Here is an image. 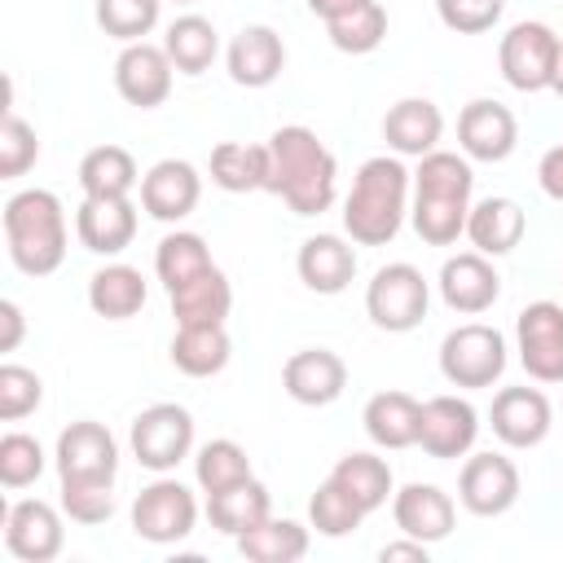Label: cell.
<instances>
[{"instance_id": "cell-1", "label": "cell", "mask_w": 563, "mask_h": 563, "mask_svg": "<svg viewBox=\"0 0 563 563\" xmlns=\"http://www.w3.org/2000/svg\"><path fill=\"white\" fill-rule=\"evenodd\" d=\"M268 194H277L295 216H321L339 198V163L321 136L303 123H286L268 136Z\"/></svg>"}, {"instance_id": "cell-2", "label": "cell", "mask_w": 563, "mask_h": 563, "mask_svg": "<svg viewBox=\"0 0 563 563\" xmlns=\"http://www.w3.org/2000/svg\"><path fill=\"white\" fill-rule=\"evenodd\" d=\"M471 185H475V172H471L466 154L431 150V154L418 158L409 224H413V233H418L427 246H453V242L466 233Z\"/></svg>"}, {"instance_id": "cell-3", "label": "cell", "mask_w": 563, "mask_h": 563, "mask_svg": "<svg viewBox=\"0 0 563 563\" xmlns=\"http://www.w3.org/2000/svg\"><path fill=\"white\" fill-rule=\"evenodd\" d=\"M409 189H413V172L400 158H391V154L365 158L343 198L347 238L356 246H387L409 216Z\"/></svg>"}, {"instance_id": "cell-4", "label": "cell", "mask_w": 563, "mask_h": 563, "mask_svg": "<svg viewBox=\"0 0 563 563\" xmlns=\"http://www.w3.org/2000/svg\"><path fill=\"white\" fill-rule=\"evenodd\" d=\"M4 246L18 273L48 277L66 260V207L53 189H18L4 202Z\"/></svg>"}, {"instance_id": "cell-5", "label": "cell", "mask_w": 563, "mask_h": 563, "mask_svg": "<svg viewBox=\"0 0 563 563\" xmlns=\"http://www.w3.org/2000/svg\"><path fill=\"white\" fill-rule=\"evenodd\" d=\"M427 303H431V286L422 277V268L396 260V264H383L369 286H365V312L378 330L387 334H409L422 325L427 317Z\"/></svg>"}, {"instance_id": "cell-6", "label": "cell", "mask_w": 563, "mask_h": 563, "mask_svg": "<svg viewBox=\"0 0 563 563\" xmlns=\"http://www.w3.org/2000/svg\"><path fill=\"white\" fill-rule=\"evenodd\" d=\"M440 374L453 387H493L506 374V339L484 321H466L440 339Z\"/></svg>"}, {"instance_id": "cell-7", "label": "cell", "mask_w": 563, "mask_h": 563, "mask_svg": "<svg viewBox=\"0 0 563 563\" xmlns=\"http://www.w3.org/2000/svg\"><path fill=\"white\" fill-rule=\"evenodd\" d=\"M128 444H132V457H136L145 471L167 475V471H176V466L189 457V449H194V413H189L185 405H172V400L150 405V409H141V413L132 418Z\"/></svg>"}, {"instance_id": "cell-8", "label": "cell", "mask_w": 563, "mask_h": 563, "mask_svg": "<svg viewBox=\"0 0 563 563\" xmlns=\"http://www.w3.org/2000/svg\"><path fill=\"white\" fill-rule=\"evenodd\" d=\"M53 462H57V484H114L119 444L101 422L79 418L70 427H62Z\"/></svg>"}, {"instance_id": "cell-9", "label": "cell", "mask_w": 563, "mask_h": 563, "mask_svg": "<svg viewBox=\"0 0 563 563\" xmlns=\"http://www.w3.org/2000/svg\"><path fill=\"white\" fill-rule=\"evenodd\" d=\"M194 523H198V501H194V493L180 479L158 475L132 501V532L141 541L176 545V541H185L194 532Z\"/></svg>"}, {"instance_id": "cell-10", "label": "cell", "mask_w": 563, "mask_h": 563, "mask_svg": "<svg viewBox=\"0 0 563 563\" xmlns=\"http://www.w3.org/2000/svg\"><path fill=\"white\" fill-rule=\"evenodd\" d=\"M554 57H559V35L545 22H515L497 44L501 79L515 92H545L554 79Z\"/></svg>"}, {"instance_id": "cell-11", "label": "cell", "mask_w": 563, "mask_h": 563, "mask_svg": "<svg viewBox=\"0 0 563 563\" xmlns=\"http://www.w3.org/2000/svg\"><path fill=\"white\" fill-rule=\"evenodd\" d=\"M519 365L537 383H563V308L554 299H537L515 317Z\"/></svg>"}, {"instance_id": "cell-12", "label": "cell", "mask_w": 563, "mask_h": 563, "mask_svg": "<svg viewBox=\"0 0 563 563\" xmlns=\"http://www.w3.org/2000/svg\"><path fill=\"white\" fill-rule=\"evenodd\" d=\"M457 501L479 515V519H497L519 501V466L506 453H471L462 462L457 475Z\"/></svg>"}, {"instance_id": "cell-13", "label": "cell", "mask_w": 563, "mask_h": 563, "mask_svg": "<svg viewBox=\"0 0 563 563\" xmlns=\"http://www.w3.org/2000/svg\"><path fill=\"white\" fill-rule=\"evenodd\" d=\"M66 545V528L57 506L40 497H22L4 506V550L22 563H53Z\"/></svg>"}, {"instance_id": "cell-14", "label": "cell", "mask_w": 563, "mask_h": 563, "mask_svg": "<svg viewBox=\"0 0 563 563\" xmlns=\"http://www.w3.org/2000/svg\"><path fill=\"white\" fill-rule=\"evenodd\" d=\"M172 57L163 44H150V40H136V44H123V53L114 57V88L128 106L136 110H154L172 97Z\"/></svg>"}, {"instance_id": "cell-15", "label": "cell", "mask_w": 563, "mask_h": 563, "mask_svg": "<svg viewBox=\"0 0 563 563\" xmlns=\"http://www.w3.org/2000/svg\"><path fill=\"white\" fill-rule=\"evenodd\" d=\"M457 145L475 163H501L519 145V119L510 114V106L488 101V97H475L457 114Z\"/></svg>"}, {"instance_id": "cell-16", "label": "cell", "mask_w": 563, "mask_h": 563, "mask_svg": "<svg viewBox=\"0 0 563 563\" xmlns=\"http://www.w3.org/2000/svg\"><path fill=\"white\" fill-rule=\"evenodd\" d=\"M479 435V413L471 400L462 396H431L422 400V427H418V444L427 457L449 462V457H466L475 449Z\"/></svg>"}, {"instance_id": "cell-17", "label": "cell", "mask_w": 563, "mask_h": 563, "mask_svg": "<svg viewBox=\"0 0 563 563\" xmlns=\"http://www.w3.org/2000/svg\"><path fill=\"white\" fill-rule=\"evenodd\" d=\"M488 422L506 449H537L554 427V409L537 387H501L493 396Z\"/></svg>"}, {"instance_id": "cell-18", "label": "cell", "mask_w": 563, "mask_h": 563, "mask_svg": "<svg viewBox=\"0 0 563 563\" xmlns=\"http://www.w3.org/2000/svg\"><path fill=\"white\" fill-rule=\"evenodd\" d=\"M198 198H202V176L185 158H158L141 176V211L163 220V224L185 220L198 207Z\"/></svg>"}, {"instance_id": "cell-19", "label": "cell", "mask_w": 563, "mask_h": 563, "mask_svg": "<svg viewBox=\"0 0 563 563\" xmlns=\"http://www.w3.org/2000/svg\"><path fill=\"white\" fill-rule=\"evenodd\" d=\"M282 387H286L290 400L321 409V405H334V400L343 396V387H347V365H343V356L330 352V347H299V352H290L286 365H282Z\"/></svg>"}, {"instance_id": "cell-20", "label": "cell", "mask_w": 563, "mask_h": 563, "mask_svg": "<svg viewBox=\"0 0 563 563\" xmlns=\"http://www.w3.org/2000/svg\"><path fill=\"white\" fill-rule=\"evenodd\" d=\"M501 295V277L493 268L488 255L479 251H462V255H449L444 268H440V299L462 312V317H475V312H488Z\"/></svg>"}, {"instance_id": "cell-21", "label": "cell", "mask_w": 563, "mask_h": 563, "mask_svg": "<svg viewBox=\"0 0 563 563\" xmlns=\"http://www.w3.org/2000/svg\"><path fill=\"white\" fill-rule=\"evenodd\" d=\"M391 519L400 528V537H413V541H444L457 523V506L444 488L435 484H405L391 493Z\"/></svg>"}, {"instance_id": "cell-22", "label": "cell", "mask_w": 563, "mask_h": 563, "mask_svg": "<svg viewBox=\"0 0 563 563\" xmlns=\"http://www.w3.org/2000/svg\"><path fill=\"white\" fill-rule=\"evenodd\" d=\"M224 62H229V79L233 84H242V88H268L286 70V44H282V35L273 26L251 22V26H242L229 40Z\"/></svg>"}, {"instance_id": "cell-23", "label": "cell", "mask_w": 563, "mask_h": 563, "mask_svg": "<svg viewBox=\"0 0 563 563\" xmlns=\"http://www.w3.org/2000/svg\"><path fill=\"white\" fill-rule=\"evenodd\" d=\"M75 238L92 255H119L136 238L132 198H84L75 211Z\"/></svg>"}, {"instance_id": "cell-24", "label": "cell", "mask_w": 563, "mask_h": 563, "mask_svg": "<svg viewBox=\"0 0 563 563\" xmlns=\"http://www.w3.org/2000/svg\"><path fill=\"white\" fill-rule=\"evenodd\" d=\"M295 273L308 290L317 295H339L352 286L356 277V251L352 242H343L339 233H312L299 242V255H295Z\"/></svg>"}, {"instance_id": "cell-25", "label": "cell", "mask_w": 563, "mask_h": 563, "mask_svg": "<svg viewBox=\"0 0 563 563\" xmlns=\"http://www.w3.org/2000/svg\"><path fill=\"white\" fill-rule=\"evenodd\" d=\"M444 136V114L435 101L427 97H400L387 114H383V141L405 154V158H422L440 145Z\"/></svg>"}, {"instance_id": "cell-26", "label": "cell", "mask_w": 563, "mask_h": 563, "mask_svg": "<svg viewBox=\"0 0 563 563\" xmlns=\"http://www.w3.org/2000/svg\"><path fill=\"white\" fill-rule=\"evenodd\" d=\"M523 229H528L523 207H519L515 198H501V194L479 198V202L471 207V216H466V238H471V246H475L479 255H488V260L510 255V251L523 242Z\"/></svg>"}, {"instance_id": "cell-27", "label": "cell", "mask_w": 563, "mask_h": 563, "mask_svg": "<svg viewBox=\"0 0 563 563\" xmlns=\"http://www.w3.org/2000/svg\"><path fill=\"white\" fill-rule=\"evenodd\" d=\"M361 427H365L369 444H378V449H409V444H418L422 405L409 391H374L361 409Z\"/></svg>"}, {"instance_id": "cell-28", "label": "cell", "mask_w": 563, "mask_h": 563, "mask_svg": "<svg viewBox=\"0 0 563 563\" xmlns=\"http://www.w3.org/2000/svg\"><path fill=\"white\" fill-rule=\"evenodd\" d=\"M167 299H172L176 325H224V317L233 308V286L220 268H207L194 282L167 290Z\"/></svg>"}, {"instance_id": "cell-29", "label": "cell", "mask_w": 563, "mask_h": 563, "mask_svg": "<svg viewBox=\"0 0 563 563\" xmlns=\"http://www.w3.org/2000/svg\"><path fill=\"white\" fill-rule=\"evenodd\" d=\"M88 308L106 321H128L145 308V277L132 264H106L88 277Z\"/></svg>"}, {"instance_id": "cell-30", "label": "cell", "mask_w": 563, "mask_h": 563, "mask_svg": "<svg viewBox=\"0 0 563 563\" xmlns=\"http://www.w3.org/2000/svg\"><path fill=\"white\" fill-rule=\"evenodd\" d=\"M273 515V497H268V488L251 475V479H242V484H233V488H224V493H211L207 497V519H211V528L216 532H224V537H242L246 528H255V523H264Z\"/></svg>"}, {"instance_id": "cell-31", "label": "cell", "mask_w": 563, "mask_h": 563, "mask_svg": "<svg viewBox=\"0 0 563 563\" xmlns=\"http://www.w3.org/2000/svg\"><path fill=\"white\" fill-rule=\"evenodd\" d=\"M330 479L365 510V515H374V510H383L387 506V497L396 493V479H391V466L378 457V453H343L339 462H334V471H330Z\"/></svg>"}, {"instance_id": "cell-32", "label": "cell", "mask_w": 563, "mask_h": 563, "mask_svg": "<svg viewBox=\"0 0 563 563\" xmlns=\"http://www.w3.org/2000/svg\"><path fill=\"white\" fill-rule=\"evenodd\" d=\"M141 185L136 158L123 145H97L79 158V189L84 198H128Z\"/></svg>"}, {"instance_id": "cell-33", "label": "cell", "mask_w": 563, "mask_h": 563, "mask_svg": "<svg viewBox=\"0 0 563 563\" xmlns=\"http://www.w3.org/2000/svg\"><path fill=\"white\" fill-rule=\"evenodd\" d=\"M233 343L224 334V325H176L172 339V365L189 378H211L229 365Z\"/></svg>"}, {"instance_id": "cell-34", "label": "cell", "mask_w": 563, "mask_h": 563, "mask_svg": "<svg viewBox=\"0 0 563 563\" xmlns=\"http://www.w3.org/2000/svg\"><path fill=\"white\" fill-rule=\"evenodd\" d=\"M163 48H167V57H172V66H176L180 75H202V70L216 62V53H220V35H216L211 18H202V13H180V18L163 31Z\"/></svg>"}, {"instance_id": "cell-35", "label": "cell", "mask_w": 563, "mask_h": 563, "mask_svg": "<svg viewBox=\"0 0 563 563\" xmlns=\"http://www.w3.org/2000/svg\"><path fill=\"white\" fill-rule=\"evenodd\" d=\"M211 180L224 194H251L268 185V145L251 141H220L211 150Z\"/></svg>"}, {"instance_id": "cell-36", "label": "cell", "mask_w": 563, "mask_h": 563, "mask_svg": "<svg viewBox=\"0 0 563 563\" xmlns=\"http://www.w3.org/2000/svg\"><path fill=\"white\" fill-rule=\"evenodd\" d=\"M238 554L251 563H299L308 554V528L299 519H264L238 537Z\"/></svg>"}, {"instance_id": "cell-37", "label": "cell", "mask_w": 563, "mask_h": 563, "mask_svg": "<svg viewBox=\"0 0 563 563\" xmlns=\"http://www.w3.org/2000/svg\"><path fill=\"white\" fill-rule=\"evenodd\" d=\"M207 268H216V264H211V251H207V242H202L198 233L176 229V233H167V238L158 242V251H154V273H158V282H163L167 290L194 282V277L207 273Z\"/></svg>"}, {"instance_id": "cell-38", "label": "cell", "mask_w": 563, "mask_h": 563, "mask_svg": "<svg viewBox=\"0 0 563 563\" xmlns=\"http://www.w3.org/2000/svg\"><path fill=\"white\" fill-rule=\"evenodd\" d=\"M194 479H198V488H202L207 497H211V493H224V488L251 479V457H246V449H242L238 440H229V435L207 440V444L198 449V457H194Z\"/></svg>"}, {"instance_id": "cell-39", "label": "cell", "mask_w": 563, "mask_h": 563, "mask_svg": "<svg viewBox=\"0 0 563 563\" xmlns=\"http://www.w3.org/2000/svg\"><path fill=\"white\" fill-rule=\"evenodd\" d=\"M325 35H330V44H334L339 53H352V57L374 53V48L387 40V9H383L378 0H365V4H356L352 13L325 22Z\"/></svg>"}, {"instance_id": "cell-40", "label": "cell", "mask_w": 563, "mask_h": 563, "mask_svg": "<svg viewBox=\"0 0 563 563\" xmlns=\"http://www.w3.org/2000/svg\"><path fill=\"white\" fill-rule=\"evenodd\" d=\"M158 13H163V0H97V9H92L97 26L123 44L145 40L158 26Z\"/></svg>"}, {"instance_id": "cell-41", "label": "cell", "mask_w": 563, "mask_h": 563, "mask_svg": "<svg viewBox=\"0 0 563 563\" xmlns=\"http://www.w3.org/2000/svg\"><path fill=\"white\" fill-rule=\"evenodd\" d=\"M361 519H365V510L325 475V479L317 484L312 501H308V523H312L321 537H347V532L361 528Z\"/></svg>"}, {"instance_id": "cell-42", "label": "cell", "mask_w": 563, "mask_h": 563, "mask_svg": "<svg viewBox=\"0 0 563 563\" xmlns=\"http://www.w3.org/2000/svg\"><path fill=\"white\" fill-rule=\"evenodd\" d=\"M35 158H40V136H35V128H31L22 114L4 110V119H0V180L26 176V172L35 167Z\"/></svg>"}, {"instance_id": "cell-43", "label": "cell", "mask_w": 563, "mask_h": 563, "mask_svg": "<svg viewBox=\"0 0 563 563\" xmlns=\"http://www.w3.org/2000/svg\"><path fill=\"white\" fill-rule=\"evenodd\" d=\"M44 449H40V440L35 435H26V431H9L4 440H0V484L4 488H26V484H35L40 475H44Z\"/></svg>"}, {"instance_id": "cell-44", "label": "cell", "mask_w": 563, "mask_h": 563, "mask_svg": "<svg viewBox=\"0 0 563 563\" xmlns=\"http://www.w3.org/2000/svg\"><path fill=\"white\" fill-rule=\"evenodd\" d=\"M44 400V383L35 369L4 361L0 365V422H22L26 413H35Z\"/></svg>"}, {"instance_id": "cell-45", "label": "cell", "mask_w": 563, "mask_h": 563, "mask_svg": "<svg viewBox=\"0 0 563 563\" xmlns=\"http://www.w3.org/2000/svg\"><path fill=\"white\" fill-rule=\"evenodd\" d=\"M501 9H506V0H435V13L453 35L493 31L501 22Z\"/></svg>"}, {"instance_id": "cell-46", "label": "cell", "mask_w": 563, "mask_h": 563, "mask_svg": "<svg viewBox=\"0 0 563 563\" xmlns=\"http://www.w3.org/2000/svg\"><path fill=\"white\" fill-rule=\"evenodd\" d=\"M62 510L84 528L106 523L114 515V484H62Z\"/></svg>"}, {"instance_id": "cell-47", "label": "cell", "mask_w": 563, "mask_h": 563, "mask_svg": "<svg viewBox=\"0 0 563 563\" xmlns=\"http://www.w3.org/2000/svg\"><path fill=\"white\" fill-rule=\"evenodd\" d=\"M537 180H541L545 198L563 202V145H550V150L541 154V163H537Z\"/></svg>"}, {"instance_id": "cell-48", "label": "cell", "mask_w": 563, "mask_h": 563, "mask_svg": "<svg viewBox=\"0 0 563 563\" xmlns=\"http://www.w3.org/2000/svg\"><path fill=\"white\" fill-rule=\"evenodd\" d=\"M0 321H4V334H0V352H13V347L22 343V330H26V321H22V308H18L13 299H0Z\"/></svg>"}, {"instance_id": "cell-49", "label": "cell", "mask_w": 563, "mask_h": 563, "mask_svg": "<svg viewBox=\"0 0 563 563\" xmlns=\"http://www.w3.org/2000/svg\"><path fill=\"white\" fill-rule=\"evenodd\" d=\"M378 559H383V563H396V559L427 563V541H413V537H405V541H387V545L378 550Z\"/></svg>"}, {"instance_id": "cell-50", "label": "cell", "mask_w": 563, "mask_h": 563, "mask_svg": "<svg viewBox=\"0 0 563 563\" xmlns=\"http://www.w3.org/2000/svg\"><path fill=\"white\" fill-rule=\"evenodd\" d=\"M356 4H365V0H308V9L321 18V22H334V18H343V13H352Z\"/></svg>"}, {"instance_id": "cell-51", "label": "cell", "mask_w": 563, "mask_h": 563, "mask_svg": "<svg viewBox=\"0 0 563 563\" xmlns=\"http://www.w3.org/2000/svg\"><path fill=\"white\" fill-rule=\"evenodd\" d=\"M550 92L563 97V35H559V57H554V79H550Z\"/></svg>"}, {"instance_id": "cell-52", "label": "cell", "mask_w": 563, "mask_h": 563, "mask_svg": "<svg viewBox=\"0 0 563 563\" xmlns=\"http://www.w3.org/2000/svg\"><path fill=\"white\" fill-rule=\"evenodd\" d=\"M176 4H194V0H176Z\"/></svg>"}]
</instances>
